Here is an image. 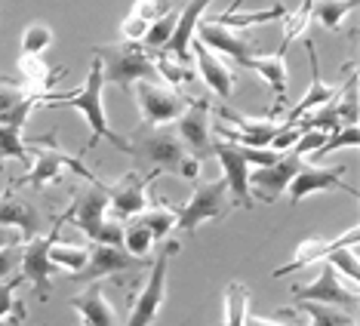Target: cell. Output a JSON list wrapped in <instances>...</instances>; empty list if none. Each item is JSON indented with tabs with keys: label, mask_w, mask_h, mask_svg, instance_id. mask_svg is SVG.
<instances>
[{
	"label": "cell",
	"mask_w": 360,
	"mask_h": 326,
	"mask_svg": "<svg viewBox=\"0 0 360 326\" xmlns=\"http://www.w3.org/2000/svg\"><path fill=\"white\" fill-rule=\"evenodd\" d=\"M102 89H105V80H102V62L99 56H93L89 62V74L84 80V86L71 89V93H46L40 105L44 108H75L86 117L89 124V142L84 145V151L93 148L99 138H108L117 151L127 154V138L120 133H114L111 124H108V114H105V99H102Z\"/></svg>",
	"instance_id": "cell-1"
},
{
	"label": "cell",
	"mask_w": 360,
	"mask_h": 326,
	"mask_svg": "<svg viewBox=\"0 0 360 326\" xmlns=\"http://www.w3.org/2000/svg\"><path fill=\"white\" fill-rule=\"evenodd\" d=\"M127 154H133V160L139 167H154L160 173H176L182 176L185 182H200V169H203V160L191 157L182 142L176 138L173 129L167 126H142L136 136L127 138Z\"/></svg>",
	"instance_id": "cell-2"
},
{
	"label": "cell",
	"mask_w": 360,
	"mask_h": 326,
	"mask_svg": "<svg viewBox=\"0 0 360 326\" xmlns=\"http://www.w3.org/2000/svg\"><path fill=\"white\" fill-rule=\"evenodd\" d=\"M93 56H99V62H102L105 86H120L129 93L133 84L151 80L158 74L148 50L142 44H105V46H96Z\"/></svg>",
	"instance_id": "cell-3"
},
{
	"label": "cell",
	"mask_w": 360,
	"mask_h": 326,
	"mask_svg": "<svg viewBox=\"0 0 360 326\" xmlns=\"http://www.w3.org/2000/svg\"><path fill=\"white\" fill-rule=\"evenodd\" d=\"M31 145V169L22 178H15V185H28V188H46V185H56L59 178L65 176V169H71V173L89 178V182H99L96 173H89L84 167V160L75 157V154H68L65 148L56 145V136L50 138H37V142H28Z\"/></svg>",
	"instance_id": "cell-4"
},
{
	"label": "cell",
	"mask_w": 360,
	"mask_h": 326,
	"mask_svg": "<svg viewBox=\"0 0 360 326\" xmlns=\"http://www.w3.org/2000/svg\"><path fill=\"white\" fill-rule=\"evenodd\" d=\"M231 194H228L225 178H212V182H198L188 197L185 207H176V228L179 231H194L203 222H222L231 213Z\"/></svg>",
	"instance_id": "cell-5"
},
{
	"label": "cell",
	"mask_w": 360,
	"mask_h": 326,
	"mask_svg": "<svg viewBox=\"0 0 360 326\" xmlns=\"http://www.w3.org/2000/svg\"><path fill=\"white\" fill-rule=\"evenodd\" d=\"M179 249H182L179 240L163 243L160 256L154 259V265H151L148 280H145L142 292H139L136 301H133V311L127 317V326H151L158 320L163 301H167V271H169V262L179 256Z\"/></svg>",
	"instance_id": "cell-6"
},
{
	"label": "cell",
	"mask_w": 360,
	"mask_h": 326,
	"mask_svg": "<svg viewBox=\"0 0 360 326\" xmlns=\"http://www.w3.org/2000/svg\"><path fill=\"white\" fill-rule=\"evenodd\" d=\"M129 96L136 99L139 114H142L148 129L167 126L169 120H179V114L191 102V99H185L176 86L158 84V80H139V84H133V89H129Z\"/></svg>",
	"instance_id": "cell-7"
},
{
	"label": "cell",
	"mask_w": 360,
	"mask_h": 326,
	"mask_svg": "<svg viewBox=\"0 0 360 326\" xmlns=\"http://www.w3.org/2000/svg\"><path fill=\"white\" fill-rule=\"evenodd\" d=\"M62 225H65L62 219H56V225L50 228V234H46V237H34V240L19 243V268H22L19 280H28L31 287H34L40 301L50 299V289H53L50 277L56 271V265L50 262V247L59 240Z\"/></svg>",
	"instance_id": "cell-8"
},
{
	"label": "cell",
	"mask_w": 360,
	"mask_h": 326,
	"mask_svg": "<svg viewBox=\"0 0 360 326\" xmlns=\"http://www.w3.org/2000/svg\"><path fill=\"white\" fill-rule=\"evenodd\" d=\"M321 265V274L314 277L305 287H292V305L299 301H317V305H330V308H339V311H348V314H357V289L354 287H345L342 283L339 271L330 265V262H317Z\"/></svg>",
	"instance_id": "cell-9"
},
{
	"label": "cell",
	"mask_w": 360,
	"mask_h": 326,
	"mask_svg": "<svg viewBox=\"0 0 360 326\" xmlns=\"http://www.w3.org/2000/svg\"><path fill=\"white\" fill-rule=\"evenodd\" d=\"M286 191H290L292 207H299L302 200L311 197V194H317V191H342V194L357 197V188L345 182V167H317V163H305V160H302L299 173L292 176V182Z\"/></svg>",
	"instance_id": "cell-10"
},
{
	"label": "cell",
	"mask_w": 360,
	"mask_h": 326,
	"mask_svg": "<svg viewBox=\"0 0 360 326\" xmlns=\"http://www.w3.org/2000/svg\"><path fill=\"white\" fill-rule=\"evenodd\" d=\"M148 268V259H133L124 247H105V243H96L89 247V262L84 271L71 274L77 283H99L105 277H120V274H136Z\"/></svg>",
	"instance_id": "cell-11"
},
{
	"label": "cell",
	"mask_w": 360,
	"mask_h": 326,
	"mask_svg": "<svg viewBox=\"0 0 360 326\" xmlns=\"http://www.w3.org/2000/svg\"><path fill=\"white\" fill-rule=\"evenodd\" d=\"M176 138L191 157H210L212 154V124H210V99L188 102V108L176 120Z\"/></svg>",
	"instance_id": "cell-12"
},
{
	"label": "cell",
	"mask_w": 360,
	"mask_h": 326,
	"mask_svg": "<svg viewBox=\"0 0 360 326\" xmlns=\"http://www.w3.org/2000/svg\"><path fill=\"white\" fill-rule=\"evenodd\" d=\"M302 157L296 151H286L281 160L271 163V167H262V169H250V197L252 203H274L281 194H286L290 188L292 176L299 173Z\"/></svg>",
	"instance_id": "cell-13"
},
{
	"label": "cell",
	"mask_w": 360,
	"mask_h": 326,
	"mask_svg": "<svg viewBox=\"0 0 360 326\" xmlns=\"http://www.w3.org/2000/svg\"><path fill=\"white\" fill-rule=\"evenodd\" d=\"M194 37H198L210 53H216V56H231V59H234L237 65H243V68H250L252 59L265 56V50H262L259 44H252V40L234 34L231 28L216 25L212 19H210V22H200L198 31H194Z\"/></svg>",
	"instance_id": "cell-14"
},
{
	"label": "cell",
	"mask_w": 360,
	"mask_h": 326,
	"mask_svg": "<svg viewBox=\"0 0 360 326\" xmlns=\"http://www.w3.org/2000/svg\"><path fill=\"white\" fill-rule=\"evenodd\" d=\"M212 154L219 157L225 169V185L231 194V207H243L252 209V197H250V163L243 160V154L237 145L225 142V138H212Z\"/></svg>",
	"instance_id": "cell-15"
},
{
	"label": "cell",
	"mask_w": 360,
	"mask_h": 326,
	"mask_svg": "<svg viewBox=\"0 0 360 326\" xmlns=\"http://www.w3.org/2000/svg\"><path fill=\"white\" fill-rule=\"evenodd\" d=\"M105 213H108V191H105V185H102V182H96L89 191L77 194L75 203H71V207L65 209L62 222L77 225L80 231H84V237L96 240V234L102 231L105 219H108Z\"/></svg>",
	"instance_id": "cell-16"
},
{
	"label": "cell",
	"mask_w": 360,
	"mask_h": 326,
	"mask_svg": "<svg viewBox=\"0 0 360 326\" xmlns=\"http://www.w3.org/2000/svg\"><path fill=\"white\" fill-rule=\"evenodd\" d=\"M160 176V169H151L148 176L139 173H127L117 185H105L108 191V207L114 209V216L120 219H136L145 209V200H148V185Z\"/></svg>",
	"instance_id": "cell-17"
},
{
	"label": "cell",
	"mask_w": 360,
	"mask_h": 326,
	"mask_svg": "<svg viewBox=\"0 0 360 326\" xmlns=\"http://www.w3.org/2000/svg\"><path fill=\"white\" fill-rule=\"evenodd\" d=\"M305 53H308V65H311V86L305 89V96L296 102V108H290L286 111V117H283V124L281 126H292L299 117H305L308 111H314V108H323V105H330L333 99H339L342 96V89L345 86H333V84H326L323 74H321V65H317V50H314V40H305Z\"/></svg>",
	"instance_id": "cell-18"
},
{
	"label": "cell",
	"mask_w": 360,
	"mask_h": 326,
	"mask_svg": "<svg viewBox=\"0 0 360 326\" xmlns=\"http://www.w3.org/2000/svg\"><path fill=\"white\" fill-rule=\"evenodd\" d=\"M357 237H360V228L351 225L345 234H339V237H333V240H326V237H308V240H302L299 249H296V256H292L283 268H277L274 277H286V274L299 271V268H305V265L323 262V259L330 256L333 249H339V247H354Z\"/></svg>",
	"instance_id": "cell-19"
},
{
	"label": "cell",
	"mask_w": 360,
	"mask_h": 326,
	"mask_svg": "<svg viewBox=\"0 0 360 326\" xmlns=\"http://www.w3.org/2000/svg\"><path fill=\"white\" fill-rule=\"evenodd\" d=\"M210 4L212 0H185V10H179V22L173 28V37H169L167 46H163V53L188 65V59H191L194 31H198V25L203 22V13H207Z\"/></svg>",
	"instance_id": "cell-20"
},
{
	"label": "cell",
	"mask_w": 360,
	"mask_h": 326,
	"mask_svg": "<svg viewBox=\"0 0 360 326\" xmlns=\"http://www.w3.org/2000/svg\"><path fill=\"white\" fill-rule=\"evenodd\" d=\"M0 228H13V231H19L22 240H34L44 231V219L28 200L6 191V197L0 200Z\"/></svg>",
	"instance_id": "cell-21"
},
{
	"label": "cell",
	"mask_w": 360,
	"mask_h": 326,
	"mask_svg": "<svg viewBox=\"0 0 360 326\" xmlns=\"http://www.w3.org/2000/svg\"><path fill=\"white\" fill-rule=\"evenodd\" d=\"M68 305L80 314L84 326H120L117 311H114V305L108 301V296H105V289L99 283H89V287L84 292H77Z\"/></svg>",
	"instance_id": "cell-22"
},
{
	"label": "cell",
	"mask_w": 360,
	"mask_h": 326,
	"mask_svg": "<svg viewBox=\"0 0 360 326\" xmlns=\"http://www.w3.org/2000/svg\"><path fill=\"white\" fill-rule=\"evenodd\" d=\"M191 46H194V50H191V53H194V59H198L200 80L212 89V93L219 96V99H228V96H231V89H234V71L228 68V65L219 59L216 53H210L198 37L191 40Z\"/></svg>",
	"instance_id": "cell-23"
},
{
	"label": "cell",
	"mask_w": 360,
	"mask_h": 326,
	"mask_svg": "<svg viewBox=\"0 0 360 326\" xmlns=\"http://www.w3.org/2000/svg\"><path fill=\"white\" fill-rule=\"evenodd\" d=\"M250 71H256V74L265 80L268 86H271V93H274V108H271V117H268V120H274L277 111H283V105H286V84H290V71H286L283 56H281V53H265V56H259V59H252Z\"/></svg>",
	"instance_id": "cell-24"
},
{
	"label": "cell",
	"mask_w": 360,
	"mask_h": 326,
	"mask_svg": "<svg viewBox=\"0 0 360 326\" xmlns=\"http://www.w3.org/2000/svg\"><path fill=\"white\" fill-rule=\"evenodd\" d=\"M19 71H22V89H25V93H34V96L50 93V86L56 84V80L65 77L62 65L59 68H46L44 56H22Z\"/></svg>",
	"instance_id": "cell-25"
},
{
	"label": "cell",
	"mask_w": 360,
	"mask_h": 326,
	"mask_svg": "<svg viewBox=\"0 0 360 326\" xmlns=\"http://www.w3.org/2000/svg\"><path fill=\"white\" fill-rule=\"evenodd\" d=\"M357 6H360V0H314L311 22H321L326 31H342L348 13H354Z\"/></svg>",
	"instance_id": "cell-26"
},
{
	"label": "cell",
	"mask_w": 360,
	"mask_h": 326,
	"mask_svg": "<svg viewBox=\"0 0 360 326\" xmlns=\"http://www.w3.org/2000/svg\"><path fill=\"white\" fill-rule=\"evenodd\" d=\"M247 305H250V289L247 283L234 280L225 287V299H222V317L225 326H243V317H247Z\"/></svg>",
	"instance_id": "cell-27"
},
{
	"label": "cell",
	"mask_w": 360,
	"mask_h": 326,
	"mask_svg": "<svg viewBox=\"0 0 360 326\" xmlns=\"http://www.w3.org/2000/svg\"><path fill=\"white\" fill-rule=\"evenodd\" d=\"M296 311L308 314L311 326H357V317L348 314V311H339V308H330V305H317V301H299L292 305Z\"/></svg>",
	"instance_id": "cell-28"
},
{
	"label": "cell",
	"mask_w": 360,
	"mask_h": 326,
	"mask_svg": "<svg viewBox=\"0 0 360 326\" xmlns=\"http://www.w3.org/2000/svg\"><path fill=\"white\" fill-rule=\"evenodd\" d=\"M50 262L56 268H65V271L77 274V271H84L86 262H89V247H84V243H62V240H56L50 247Z\"/></svg>",
	"instance_id": "cell-29"
},
{
	"label": "cell",
	"mask_w": 360,
	"mask_h": 326,
	"mask_svg": "<svg viewBox=\"0 0 360 326\" xmlns=\"http://www.w3.org/2000/svg\"><path fill=\"white\" fill-rule=\"evenodd\" d=\"M136 219L148 228L154 243H158V240H167L169 231L176 228V207H163L160 203V207H154V209H142Z\"/></svg>",
	"instance_id": "cell-30"
},
{
	"label": "cell",
	"mask_w": 360,
	"mask_h": 326,
	"mask_svg": "<svg viewBox=\"0 0 360 326\" xmlns=\"http://www.w3.org/2000/svg\"><path fill=\"white\" fill-rule=\"evenodd\" d=\"M311 10H314V0H302L296 10L283 15V40H281V46H277V53H281V56H286V50H290V44L302 34V31L308 28V22H311Z\"/></svg>",
	"instance_id": "cell-31"
},
{
	"label": "cell",
	"mask_w": 360,
	"mask_h": 326,
	"mask_svg": "<svg viewBox=\"0 0 360 326\" xmlns=\"http://www.w3.org/2000/svg\"><path fill=\"white\" fill-rule=\"evenodd\" d=\"M151 56V62H154V71L167 80V86H182L188 84V80L194 77V71H191V65H185V62H179L173 59V56H167V53H148Z\"/></svg>",
	"instance_id": "cell-32"
},
{
	"label": "cell",
	"mask_w": 360,
	"mask_h": 326,
	"mask_svg": "<svg viewBox=\"0 0 360 326\" xmlns=\"http://www.w3.org/2000/svg\"><path fill=\"white\" fill-rule=\"evenodd\" d=\"M4 160H31V148L22 138V126L0 124V163Z\"/></svg>",
	"instance_id": "cell-33"
},
{
	"label": "cell",
	"mask_w": 360,
	"mask_h": 326,
	"mask_svg": "<svg viewBox=\"0 0 360 326\" xmlns=\"http://www.w3.org/2000/svg\"><path fill=\"white\" fill-rule=\"evenodd\" d=\"M286 15V6L283 4H274L271 10H262V13H243V15H234V13H219L216 19V25H222V28H250V25H256V22H271V19H283Z\"/></svg>",
	"instance_id": "cell-34"
},
{
	"label": "cell",
	"mask_w": 360,
	"mask_h": 326,
	"mask_svg": "<svg viewBox=\"0 0 360 326\" xmlns=\"http://www.w3.org/2000/svg\"><path fill=\"white\" fill-rule=\"evenodd\" d=\"M53 28L44 25V22H31V25L22 31V56H44L53 46Z\"/></svg>",
	"instance_id": "cell-35"
},
{
	"label": "cell",
	"mask_w": 360,
	"mask_h": 326,
	"mask_svg": "<svg viewBox=\"0 0 360 326\" xmlns=\"http://www.w3.org/2000/svg\"><path fill=\"white\" fill-rule=\"evenodd\" d=\"M124 249H127L133 259H148V256H151L154 237H151L148 228L139 222V219H136L133 225H127V228H124Z\"/></svg>",
	"instance_id": "cell-36"
},
{
	"label": "cell",
	"mask_w": 360,
	"mask_h": 326,
	"mask_svg": "<svg viewBox=\"0 0 360 326\" xmlns=\"http://www.w3.org/2000/svg\"><path fill=\"white\" fill-rule=\"evenodd\" d=\"M357 142H360L357 124L339 126V129H333V133H326V142L314 151V157L321 160V157H326V154H333V151H339V148H357Z\"/></svg>",
	"instance_id": "cell-37"
},
{
	"label": "cell",
	"mask_w": 360,
	"mask_h": 326,
	"mask_svg": "<svg viewBox=\"0 0 360 326\" xmlns=\"http://www.w3.org/2000/svg\"><path fill=\"white\" fill-rule=\"evenodd\" d=\"M323 262H330L335 271H342L345 277H351V283H357L360 280V265H357V243L354 247H339V249H333L330 256L323 259Z\"/></svg>",
	"instance_id": "cell-38"
},
{
	"label": "cell",
	"mask_w": 360,
	"mask_h": 326,
	"mask_svg": "<svg viewBox=\"0 0 360 326\" xmlns=\"http://www.w3.org/2000/svg\"><path fill=\"white\" fill-rule=\"evenodd\" d=\"M148 28H151V22H145V19H139V15L129 13L124 22H120V40L124 44H142L145 34H148Z\"/></svg>",
	"instance_id": "cell-39"
},
{
	"label": "cell",
	"mask_w": 360,
	"mask_h": 326,
	"mask_svg": "<svg viewBox=\"0 0 360 326\" xmlns=\"http://www.w3.org/2000/svg\"><path fill=\"white\" fill-rule=\"evenodd\" d=\"M25 96L28 93L19 84H13V80H0V120H4L22 99H25Z\"/></svg>",
	"instance_id": "cell-40"
},
{
	"label": "cell",
	"mask_w": 360,
	"mask_h": 326,
	"mask_svg": "<svg viewBox=\"0 0 360 326\" xmlns=\"http://www.w3.org/2000/svg\"><path fill=\"white\" fill-rule=\"evenodd\" d=\"M19 277L15 280H10V283H0V320H10V308H13V292H15V287H19Z\"/></svg>",
	"instance_id": "cell-41"
},
{
	"label": "cell",
	"mask_w": 360,
	"mask_h": 326,
	"mask_svg": "<svg viewBox=\"0 0 360 326\" xmlns=\"http://www.w3.org/2000/svg\"><path fill=\"white\" fill-rule=\"evenodd\" d=\"M15 268H19V247H10L0 252V283H4L6 277H13Z\"/></svg>",
	"instance_id": "cell-42"
},
{
	"label": "cell",
	"mask_w": 360,
	"mask_h": 326,
	"mask_svg": "<svg viewBox=\"0 0 360 326\" xmlns=\"http://www.w3.org/2000/svg\"><path fill=\"white\" fill-rule=\"evenodd\" d=\"M19 243H22L19 231H13V228H0V252L10 249V247H19Z\"/></svg>",
	"instance_id": "cell-43"
},
{
	"label": "cell",
	"mask_w": 360,
	"mask_h": 326,
	"mask_svg": "<svg viewBox=\"0 0 360 326\" xmlns=\"http://www.w3.org/2000/svg\"><path fill=\"white\" fill-rule=\"evenodd\" d=\"M25 317H28V305H25V301H19V299H13V308H10V320L22 326V320H25Z\"/></svg>",
	"instance_id": "cell-44"
},
{
	"label": "cell",
	"mask_w": 360,
	"mask_h": 326,
	"mask_svg": "<svg viewBox=\"0 0 360 326\" xmlns=\"http://www.w3.org/2000/svg\"><path fill=\"white\" fill-rule=\"evenodd\" d=\"M243 326H286V323H281V320H262V317H256V314H247V317H243Z\"/></svg>",
	"instance_id": "cell-45"
},
{
	"label": "cell",
	"mask_w": 360,
	"mask_h": 326,
	"mask_svg": "<svg viewBox=\"0 0 360 326\" xmlns=\"http://www.w3.org/2000/svg\"><path fill=\"white\" fill-rule=\"evenodd\" d=\"M243 4H247V0H234V4H231V6H228V10H225V13H237V10H240V6H243Z\"/></svg>",
	"instance_id": "cell-46"
},
{
	"label": "cell",
	"mask_w": 360,
	"mask_h": 326,
	"mask_svg": "<svg viewBox=\"0 0 360 326\" xmlns=\"http://www.w3.org/2000/svg\"><path fill=\"white\" fill-rule=\"evenodd\" d=\"M0 326H19V323H13V320H0Z\"/></svg>",
	"instance_id": "cell-47"
},
{
	"label": "cell",
	"mask_w": 360,
	"mask_h": 326,
	"mask_svg": "<svg viewBox=\"0 0 360 326\" xmlns=\"http://www.w3.org/2000/svg\"><path fill=\"white\" fill-rule=\"evenodd\" d=\"M222 326H225V323H222Z\"/></svg>",
	"instance_id": "cell-48"
}]
</instances>
